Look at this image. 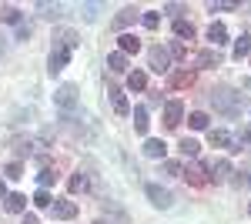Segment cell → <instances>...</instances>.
Wrapping results in <instances>:
<instances>
[{"label": "cell", "instance_id": "cell-1", "mask_svg": "<svg viewBox=\"0 0 251 224\" xmlns=\"http://www.w3.org/2000/svg\"><path fill=\"white\" fill-rule=\"evenodd\" d=\"M77 34L74 30H60V37L54 40V50H50V57H47V74L57 77L64 67H67V60H71V54L77 50Z\"/></svg>", "mask_w": 251, "mask_h": 224}, {"label": "cell", "instance_id": "cell-2", "mask_svg": "<svg viewBox=\"0 0 251 224\" xmlns=\"http://www.w3.org/2000/svg\"><path fill=\"white\" fill-rule=\"evenodd\" d=\"M211 104L218 114H225V117H238L241 114V107H245V97L238 91H231V87H218V91L211 94Z\"/></svg>", "mask_w": 251, "mask_h": 224}, {"label": "cell", "instance_id": "cell-3", "mask_svg": "<svg viewBox=\"0 0 251 224\" xmlns=\"http://www.w3.org/2000/svg\"><path fill=\"white\" fill-rule=\"evenodd\" d=\"M54 104H57L64 114H71L74 107H77V87H74V84H64V87L54 94Z\"/></svg>", "mask_w": 251, "mask_h": 224}, {"label": "cell", "instance_id": "cell-4", "mask_svg": "<svg viewBox=\"0 0 251 224\" xmlns=\"http://www.w3.org/2000/svg\"><path fill=\"white\" fill-rule=\"evenodd\" d=\"M144 191H148V201H151L154 207H161V211H168V207L174 204V198H171V191H168V187H161V184H148Z\"/></svg>", "mask_w": 251, "mask_h": 224}, {"label": "cell", "instance_id": "cell-5", "mask_svg": "<svg viewBox=\"0 0 251 224\" xmlns=\"http://www.w3.org/2000/svg\"><path fill=\"white\" fill-rule=\"evenodd\" d=\"M148 60H151V71H157V74H168L171 71V54L164 47H151L148 50Z\"/></svg>", "mask_w": 251, "mask_h": 224}, {"label": "cell", "instance_id": "cell-6", "mask_svg": "<svg viewBox=\"0 0 251 224\" xmlns=\"http://www.w3.org/2000/svg\"><path fill=\"white\" fill-rule=\"evenodd\" d=\"M204 171L211 174L214 181H225V177L231 174V161H228V157H214V161H208V164H204Z\"/></svg>", "mask_w": 251, "mask_h": 224}, {"label": "cell", "instance_id": "cell-7", "mask_svg": "<svg viewBox=\"0 0 251 224\" xmlns=\"http://www.w3.org/2000/svg\"><path fill=\"white\" fill-rule=\"evenodd\" d=\"M181 121H184V104L181 100H168L164 104V124L168 127H177Z\"/></svg>", "mask_w": 251, "mask_h": 224}, {"label": "cell", "instance_id": "cell-8", "mask_svg": "<svg viewBox=\"0 0 251 224\" xmlns=\"http://www.w3.org/2000/svg\"><path fill=\"white\" fill-rule=\"evenodd\" d=\"M107 97H111V107H114L121 117H127L131 114V104H127V94L121 91V87H107Z\"/></svg>", "mask_w": 251, "mask_h": 224}, {"label": "cell", "instance_id": "cell-9", "mask_svg": "<svg viewBox=\"0 0 251 224\" xmlns=\"http://www.w3.org/2000/svg\"><path fill=\"white\" fill-rule=\"evenodd\" d=\"M50 214L60 218V221H71V218H77V204L74 201H54L50 204Z\"/></svg>", "mask_w": 251, "mask_h": 224}, {"label": "cell", "instance_id": "cell-10", "mask_svg": "<svg viewBox=\"0 0 251 224\" xmlns=\"http://www.w3.org/2000/svg\"><path fill=\"white\" fill-rule=\"evenodd\" d=\"M164 154H168V144H164V141H157V137L144 141V157H151V161H164Z\"/></svg>", "mask_w": 251, "mask_h": 224}, {"label": "cell", "instance_id": "cell-11", "mask_svg": "<svg viewBox=\"0 0 251 224\" xmlns=\"http://www.w3.org/2000/svg\"><path fill=\"white\" fill-rule=\"evenodd\" d=\"M208 40H211L214 47H221V44H228V27H225V24H218V20H214L211 27H208Z\"/></svg>", "mask_w": 251, "mask_h": 224}, {"label": "cell", "instance_id": "cell-12", "mask_svg": "<svg viewBox=\"0 0 251 224\" xmlns=\"http://www.w3.org/2000/svg\"><path fill=\"white\" fill-rule=\"evenodd\" d=\"M117 47H121V54L127 57V54H137V50H141V40H137L134 34H121V37H117Z\"/></svg>", "mask_w": 251, "mask_h": 224}, {"label": "cell", "instance_id": "cell-13", "mask_svg": "<svg viewBox=\"0 0 251 224\" xmlns=\"http://www.w3.org/2000/svg\"><path fill=\"white\" fill-rule=\"evenodd\" d=\"M137 17H141V10H134V7H124V10L114 17V27H117V30H124V27H131Z\"/></svg>", "mask_w": 251, "mask_h": 224}, {"label": "cell", "instance_id": "cell-14", "mask_svg": "<svg viewBox=\"0 0 251 224\" xmlns=\"http://www.w3.org/2000/svg\"><path fill=\"white\" fill-rule=\"evenodd\" d=\"M3 207H7L10 214H24V211H27V198H24V194H7V198H3Z\"/></svg>", "mask_w": 251, "mask_h": 224}, {"label": "cell", "instance_id": "cell-15", "mask_svg": "<svg viewBox=\"0 0 251 224\" xmlns=\"http://www.w3.org/2000/svg\"><path fill=\"white\" fill-rule=\"evenodd\" d=\"M208 141H211V148L234 150V141H231V134H228V131H211V134H208Z\"/></svg>", "mask_w": 251, "mask_h": 224}, {"label": "cell", "instance_id": "cell-16", "mask_svg": "<svg viewBox=\"0 0 251 224\" xmlns=\"http://www.w3.org/2000/svg\"><path fill=\"white\" fill-rule=\"evenodd\" d=\"M37 14H40L44 20H60L64 7H60V3H37Z\"/></svg>", "mask_w": 251, "mask_h": 224}, {"label": "cell", "instance_id": "cell-17", "mask_svg": "<svg viewBox=\"0 0 251 224\" xmlns=\"http://www.w3.org/2000/svg\"><path fill=\"white\" fill-rule=\"evenodd\" d=\"M71 191H74V194H84V191H91V174L77 171V174L71 177Z\"/></svg>", "mask_w": 251, "mask_h": 224}, {"label": "cell", "instance_id": "cell-18", "mask_svg": "<svg viewBox=\"0 0 251 224\" xmlns=\"http://www.w3.org/2000/svg\"><path fill=\"white\" fill-rule=\"evenodd\" d=\"M107 67H111L114 74H124V71H127V57L121 54V50H114V54H107Z\"/></svg>", "mask_w": 251, "mask_h": 224}, {"label": "cell", "instance_id": "cell-19", "mask_svg": "<svg viewBox=\"0 0 251 224\" xmlns=\"http://www.w3.org/2000/svg\"><path fill=\"white\" fill-rule=\"evenodd\" d=\"M221 64V54L218 50H201L198 54V67H218Z\"/></svg>", "mask_w": 251, "mask_h": 224}, {"label": "cell", "instance_id": "cell-20", "mask_svg": "<svg viewBox=\"0 0 251 224\" xmlns=\"http://www.w3.org/2000/svg\"><path fill=\"white\" fill-rule=\"evenodd\" d=\"M148 127H151L148 111H144V107H134V131H137V134H148Z\"/></svg>", "mask_w": 251, "mask_h": 224}, {"label": "cell", "instance_id": "cell-21", "mask_svg": "<svg viewBox=\"0 0 251 224\" xmlns=\"http://www.w3.org/2000/svg\"><path fill=\"white\" fill-rule=\"evenodd\" d=\"M174 37H181V40H191V37H194V27L188 24V20H181V17H177V20H174Z\"/></svg>", "mask_w": 251, "mask_h": 224}, {"label": "cell", "instance_id": "cell-22", "mask_svg": "<svg viewBox=\"0 0 251 224\" xmlns=\"http://www.w3.org/2000/svg\"><path fill=\"white\" fill-rule=\"evenodd\" d=\"M127 87H131V91H144V87H148V74H144V71H131Z\"/></svg>", "mask_w": 251, "mask_h": 224}, {"label": "cell", "instance_id": "cell-23", "mask_svg": "<svg viewBox=\"0 0 251 224\" xmlns=\"http://www.w3.org/2000/svg\"><path fill=\"white\" fill-rule=\"evenodd\" d=\"M248 54H251V37H248V34H241L238 44H234V57H238V60H245Z\"/></svg>", "mask_w": 251, "mask_h": 224}, {"label": "cell", "instance_id": "cell-24", "mask_svg": "<svg viewBox=\"0 0 251 224\" xmlns=\"http://www.w3.org/2000/svg\"><path fill=\"white\" fill-rule=\"evenodd\" d=\"M208 121H211V117H208L204 111H194L191 117H188V124H191L194 131H208Z\"/></svg>", "mask_w": 251, "mask_h": 224}, {"label": "cell", "instance_id": "cell-25", "mask_svg": "<svg viewBox=\"0 0 251 224\" xmlns=\"http://www.w3.org/2000/svg\"><path fill=\"white\" fill-rule=\"evenodd\" d=\"M198 150H201L198 141H191V137H184V141H181V154H184V157H198Z\"/></svg>", "mask_w": 251, "mask_h": 224}, {"label": "cell", "instance_id": "cell-26", "mask_svg": "<svg viewBox=\"0 0 251 224\" xmlns=\"http://www.w3.org/2000/svg\"><path fill=\"white\" fill-rule=\"evenodd\" d=\"M37 181H40V187L47 191V187H50V184H57V174H54V171H50V168H44V171H40V174H37Z\"/></svg>", "mask_w": 251, "mask_h": 224}, {"label": "cell", "instance_id": "cell-27", "mask_svg": "<svg viewBox=\"0 0 251 224\" xmlns=\"http://www.w3.org/2000/svg\"><path fill=\"white\" fill-rule=\"evenodd\" d=\"M14 148H17V154H20V157H24V154L30 157V154H34V148H40V141H17Z\"/></svg>", "mask_w": 251, "mask_h": 224}, {"label": "cell", "instance_id": "cell-28", "mask_svg": "<svg viewBox=\"0 0 251 224\" xmlns=\"http://www.w3.org/2000/svg\"><path fill=\"white\" fill-rule=\"evenodd\" d=\"M34 204H37V207H50V204H54V198H50V191H44V187H40L37 194H34Z\"/></svg>", "mask_w": 251, "mask_h": 224}, {"label": "cell", "instance_id": "cell-29", "mask_svg": "<svg viewBox=\"0 0 251 224\" xmlns=\"http://www.w3.org/2000/svg\"><path fill=\"white\" fill-rule=\"evenodd\" d=\"M0 17L7 20V24H20V10H17V7H3V10H0Z\"/></svg>", "mask_w": 251, "mask_h": 224}, {"label": "cell", "instance_id": "cell-30", "mask_svg": "<svg viewBox=\"0 0 251 224\" xmlns=\"http://www.w3.org/2000/svg\"><path fill=\"white\" fill-rule=\"evenodd\" d=\"M164 174H168V177H181V174H184V168H181L177 161H164Z\"/></svg>", "mask_w": 251, "mask_h": 224}, {"label": "cell", "instance_id": "cell-31", "mask_svg": "<svg viewBox=\"0 0 251 224\" xmlns=\"http://www.w3.org/2000/svg\"><path fill=\"white\" fill-rule=\"evenodd\" d=\"M168 54H171V57H177V60H184V57H188V47H184L181 40H174V44H171V50H168Z\"/></svg>", "mask_w": 251, "mask_h": 224}, {"label": "cell", "instance_id": "cell-32", "mask_svg": "<svg viewBox=\"0 0 251 224\" xmlns=\"http://www.w3.org/2000/svg\"><path fill=\"white\" fill-rule=\"evenodd\" d=\"M234 7H238V3H231V0H218V3L211 0V3H208V10H211V14H214V10H234Z\"/></svg>", "mask_w": 251, "mask_h": 224}, {"label": "cell", "instance_id": "cell-33", "mask_svg": "<svg viewBox=\"0 0 251 224\" xmlns=\"http://www.w3.org/2000/svg\"><path fill=\"white\" fill-rule=\"evenodd\" d=\"M194 80V74H188V71H181V74H174V87H188Z\"/></svg>", "mask_w": 251, "mask_h": 224}, {"label": "cell", "instance_id": "cell-34", "mask_svg": "<svg viewBox=\"0 0 251 224\" xmlns=\"http://www.w3.org/2000/svg\"><path fill=\"white\" fill-rule=\"evenodd\" d=\"M144 27H148V30H157V24H161V17H157V14H144Z\"/></svg>", "mask_w": 251, "mask_h": 224}, {"label": "cell", "instance_id": "cell-35", "mask_svg": "<svg viewBox=\"0 0 251 224\" xmlns=\"http://www.w3.org/2000/svg\"><path fill=\"white\" fill-rule=\"evenodd\" d=\"M17 40H30V24H24V20L17 24Z\"/></svg>", "mask_w": 251, "mask_h": 224}, {"label": "cell", "instance_id": "cell-36", "mask_svg": "<svg viewBox=\"0 0 251 224\" xmlns=\"http://www.w3.org/2000/svg\"><path fill=\"white\" fill-rule=\"evenodd\" d=\"M7 177H14V181H17V177H24V168H20L17 161H14V164H7Z\"/></svg>", "mask_w": 251, "mask_h": 224}, {"label": "cell", "instance_id": "cell-37", "mask_svg": "<svg viewBox=\"0 0 251 224\" xmlns=\"http://www.w3.org/2000/svg\"><path fill=\"white\" fill-rule=\"evenodd\" d=\"M84 17H87V20L97 17V3H84Z\"/></svg>", "mask_w": 251, "mask_h": 224}, {"label": "cell", "instance_id": "cell-38", "mask_svg": "<svg viewBox=\"0 0 251 224\" xmlns=\"http://www.w3.org/2000/svg\"><path fill=\"white\" fill-rule=\"evenodd\" d=\"M20 224H40V221H37V214H24V221H20Z\"/></svg>", "mask_w": 251, "mask_h": 224}, {"label": "cell", "instance_id": "cell-39", "mask_svg": "<svg viewBox=\"0 0 251 224\" xmlns=\"http://www.w3.org/2000/svg\"><path fill=\"white\" fill-rule=\"evenodd\" d=\"M3 198H7V184L0 181V201H3Z\"/></svg>", "mask_w": 251, "mask_h": 224}, {"label": "cell", "instance_id": "cell-40", "mask_svg": "<svg viewBox=\"0 0 251 224\" xmlns=\"http://www.w3.org/2000/svg\"><path fill=\"white\" fill-rule=\"evenodd\" d=\"M3 50H7V44H3V40H0V54H3Z\"/></svg>", "mask_w": 251, "mask_h": 224}, {"label": "cell", "instance_id": "cell-41", "mask_svg": "<svg viewBox=\"0 0 251 224\" xmlns=\"http://www.w3.org/2000/svg\"><path fill=\"white\" fill-rule=\"evenodd\" d=\"M94 224H107V221H94Z\"/></svg>", "mask_w": 251, "mask_h": 224}, {"label": "cell", "instance_id": "cell-42", "mask_svg": "<svg viewBox=\"0 0 251 224\" xmlns=\"http://www.w3.org/2000/svg\"><path fill=\"white\" fill-rule=\"evenodd\" d=\"M248 214H251V204H248Z\"/></svg>", "mask_w": 251, "mask_h": 224}, {"label": "cell", "instance_id": "cell-43", "mask_svg": "<svg viewBox=\"0 0 251 224\" xmlns=\"http://www.w3.org/2000/svg\"><path fill=\"white\" fill-rule=\"evenodd\" d=\"M248 184H251V177H248Z\"/></svg>", "mask_w": 251, "mask_h": 224}]
</instances>
